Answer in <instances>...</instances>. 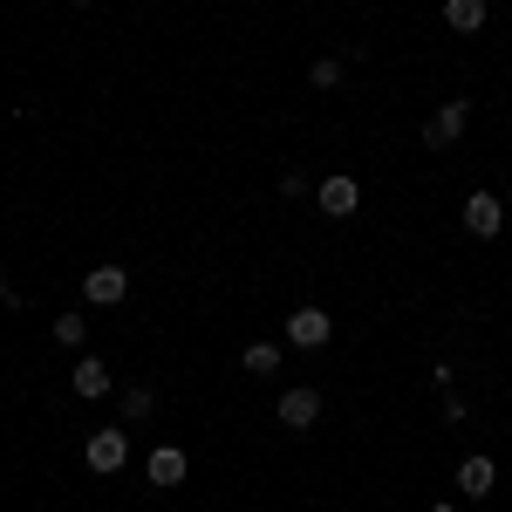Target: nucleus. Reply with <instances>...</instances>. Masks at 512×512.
<instances>
[{
	"instance_id": "nucleus-1",
	"label": "nucleus",
	"mask_w": 512,
	"mask_h": 512,
	"mask_svg": "<svg viewBox=\"0 0 512 512\" xmlns=\"http://www.w3.org/2000/svg\"><path fill=\"white\" fill-rule=\"evenodd\" d=\"M82 465L96 478H117L123 465H130V431H123V424H103V431L82 444Z\"/></svg>"
},
{
	"instance_id": "nucleus-2",
	"label": "nucleus",
	"mask_w": 512,
	"mask_h": 512,
	"mask_svg": "<svg viewBox=\"0 0 512 512\" xmlns=\"http://www.w3.org/2000/svg\"><path fill=\"white\" fill-rule=\"evenodd\" d=\"M274 417L287 424V431H315V417H321V390H308V383H294V390H280Z\"/></svg>"
},
{
	"instance_id": "nucleus-3",
	"label": "nucleus",
	"mask_w": 512,
	"mask_h": 512,
	"mask_svg": "<svg viewBox=\"0 0 512 512\" xmlns=\"http://www.w3.org/2000/svg\"><path fill=\"white\" fill-rule=\"evenodd\" d=\"M328 335H335V315L328 308H294L287 315V342L294 349H328Z\"/></svg>"
},
{
	"instance_id": "nucleus-4",
	"label": "nucleus",
	"mask_w": 512,
	"mask_h": 512,
	"mask_svg": "<svg viewBox=\"0 0 512 512\" xmlns=\"http://www.w3.org/2000/svg\"><path fill=\"white\" fill-rule=\"evenodd\" d=\"M465 123H472V103H465V96H451V103H444V110L424 123V144H431V151L458 144V137H465Z\"/></svg>"
},
{
	"instance_id": "nucleus-5",
	"label": "nucleus",
	"mask_w": 512,
	"mask_h": 512,
	"mask_svg": "<svg viewBox=\"0 0 512 512\" xmlns=\"http://www.w3.org/2000/svg\"><path fill=\"white\" fill-rule=\"evenodd\" d=\"M123 294H130V274H123V267H89V274H82V301H89V308H117Z\"/></svg>"
},
{
	"instance_id": "nucleus-6",
	"label": "nucleus",
	"mask_w": 512,
	"mask_h": 512,
	"mask_svg": "<svg viewBox=\"0 0 512 512\" xmlns=\"http://www.w3.org/2000/svg\"><path fill=\"white\" fill-rule=\"evenodd\" d=\"M499 226H506V198L499 192H472L465 198V233L472 239H492Z\"/></svg>"
},
{
	"instance_id": "nucleus-7",
	"label": "nucleus",
	"mask_w": 512,
	"mask_h": 512,
	"mask_svg": "<svg viewBox=\"0 0 512 512\" xmlns=\"http://www.w3.org/2000/svg\"><path fill=\"white\" fill-rule=\"evenodd\" d=\"M144 485H158V492L185 485V451H178V444H158V451L144 458Z\"/></svg>"
},
{
	"instance_id": "nucleus-8",
	"label": "nucleus",
	"mask_w": 512,
	"mask_h": 512,
	"mask_svg": "<svg viewBox=\"0 0 512 512\" xmlns=\"http://www.w3.org/2000/svg\"><path fill=\"white\" fill-rule=\"evenodd\" d=\"M315 205L328 212V219H355V205H362V185H355V178H321Z\"/></svg>"
},
{
	"instance_id": "nucleus-9",
	"label": "nucleus",
	"mask_w": 512,
	"mask_h": 512,
	"mask_svg": "<svg viewBox=\"0 0 512 512\" xmlns=\"http://www.w3.org/2000/svg\"><path fill=\"white\" fill-rule=\"evenodd\" d=\"M110 390H117V383H110V362L82 355V362H76V396H82V403H103Z\"/></svg>"
},
{
	"instance_id": "nucleus-10",
	"label": "nucleus",
	"mask_w": 512,
	"mask_h": 512,
	"mask_svg": "<svg viewBox=\"0 0 512 512\" xmlns=\"http://www.w3.org/2000/svg\"><path fill=\"white\" fill-rule=\"evenodd\" d=\"M492 485H499V465H492V458H465V465H458V492H465V499H492Z\"/></svg>"
},
{
	"instance_id": "nucleus-11",
	"label": "nucleus",
	"mask_w": 512,
	"mask_h": 512,
	"mask_svg": "<svg viewBox=\"0 0 512 512\" xmlns=\"http://www.w3.org/2000/svg\"><path fill=\"white\" fill-rule=\"evenodd\" d=\"M485 14H492V0H444V28H458V35H478Z\"/></svg>"
},
{
	"instance_id": "nucleus-12",
	"label": "nucleus",
	"mask_w": 512,
	"mask_h": 512,
	"mask_svg": "<svg viewBox=\"0 0 512 512\" xmlns=\"http://www.w3.org/2000/svg\"><path fill=\"white\" fill-rule=\"evenodd\" d=\"M151 410H158V390L151 383H130L123 390V424H151Z\"/></svg>"
},
{
	"instance_id": "nucleus-13",
	"label": "nucleus",
	"mask_w": 512,
	"mask_h": 512,
	"mask_svg": "<svg viewBox=\"0 0 512 512\" xmlns=\"http://www.w3.org/2000/svg\"><path fill=\"white\" fill-rule=\"evenodd\" d=\"M239 362H246V376H280V342H253Z\"/></svg>"
},
{
	"instance_id": "nucleus-14",
	"label": "nucleus",
	"mask_w": 512,
	"mask_h": 512,
	"mask_svg": "<svg viewBox=\"0 0 512 512\" xmlns=\"http://www.w3.org/2000/svg\"><path fill=\"white\" fill-rule=\"evenodd\" d=\"M55 342L62 349H82L89 342V315H55Z\"/></svg>"
},
{
	"instance_id": "nucleus-15",
	"label": "nucleus",
	"mask_w": 512,
	"mask_h": 512,
	"mask_svg": "<svg viewBox=\"0 0 512 512\" xmlns=\"http://www.w3.org/2000/svg\"><path fill=\"white\" fill-rule=\"evenodd\" d=\"M308 82H315V89H342V62H335V55H321L315 69H308Z\"/></svg>"
},
{
	"instance_id": "nucleus-16",
	"label": "nucleus",
	"mask_w": 512,
	"mask_h": 512,
	"mask_svg": "<svg viewBox=\"0 0 512 512\" xmlns=\"http://www.w3.org/2000/svg\"><path fill=\"white\" fill-rule=\"evenodd\" d=\"M431 512H458V506H451V499H437V506H431Z\"/></svg>"
},
{
	"instance_id": "nucleus-17",
	"label": "nucleus",
	"mask_w": 512,
	"mask_h": 512,
	"mask_svg": "<svg viewBox=\"0 0 512 512\" xmlns=\"http://www.w3.org/2000/svg\"><path fill=\"white\" fill-rule=\"evenodd\" d=\"M69 7H89V0H69Z\"/></svg>"
},
{
	"instance_id": "nucleus-18",
	"label": "nucleus",
	"mask_w": 512,
	"mask_h": 512,
	"mask_svg": "<svg viewBox=\"0 0 512 512\" xmlns=\"http://www.w3.org/2000/svg\"><path fill=\"white\" fill-rule=\"evenodd\" d=\"M506 205H512V198H506Z\"/></svg>"
}]
</instances>
